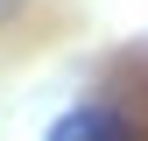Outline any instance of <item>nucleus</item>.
Returning <instances> with one entry per match:
<instances>
[{"label":"nucleus","mask_w":148,"mask_h":141,"mask_svg":"<svg viewBox=\"0 0 148 141\" xmlns=\"http://www.w3.org/2000/svg\"><path fill=\"white\" fill-rule=\"evenodd\" d=\"M49 141H134V127L113 113V106H78V113H64Z\"/></svg>","instance_id":"1"}]
</instances>
